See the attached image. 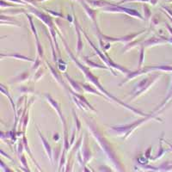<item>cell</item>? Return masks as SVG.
<instances>
[{
	"mask_svg": "<svg viewBox=\"0 0 172 172\" xmlns=\"http://www.w3.org/2000/svg\"><path fill=\"white\" fill-rule=\"evenodd\" d=\"M63 40V42H64V45H65V46H66V51H67V53H68V54H69L70 56H71V59L76 63L77 66L79 68L82 72H83V73L84 74V76H85V78H87V79L89 80V82H91V83L94 84V85L96 86V87H97L98 88V89H99L101 92H103L105 96L109 98V99L112 100V101H114L115 103H118V104H120V105H121V106L125 107L126 109H127L128 110H131V111H132V112H134L136 114V115H139V116H143V117H146V116H148L149 115H147V114H144L143 112H141L140 110H139V109H134V108H132V107L129 106L128 104H126V103H124V102H122V101H121L120 99H118V98H116V96H113L111 93H109L108 90H107L104 87H103L101 83H100L99 82V78H97L96 76H95L94 74H93L90 71H89V69L87 67V66H85L84 65H83V64L80 62L79 60L77 59L76 57L73 55V53H72V51L69 49V47H68V45H67V43H66V41L64 39H62Z\"/></svg>",
	"mask_w": 172,
	"mask_h": 172,
	"instance_id": "1",
	"label": "cell"
},
{
	"mask_svg": "<svg viewBox=\"0 0 172 172\" xmlns=\"http://www.w3.org/2000/svg\"><path fill=\"white\" fill-rule=\"evenodd\" d=\"M152 119H157L155 116H153V115H149L148 116H146L142 119L138 120L134 122L130 123V124H126V125H118V126H111V129L110 131L113 132H115L118 135H122V134H125V137L124 139H126V137H128L130 135V133H132V132L133 130H135L139 126H140L141 124H143L144 122H146Z\"/></svg>",
	"mask_w": 172,
	"mask_h": 172,
	"instance_id": "2",
	"label": "cell"
},
{
	"mask_svg": "<svg viewBox=\"0 0 172 172\" xmlns=\"http://www.w3.org/2000/svg\"><path fill=\"white\" fill-rule=\"evenodd\" d=\"M159 77V75H153L152 74V75H151L148 78H146L141 80L139 83H137L135 88L131 92V95H132V99L135 98L138 96H139L140 94H142L145 91H146L153 84V83L155 82L156 80L158 79Z\"/></svg>",
	"mask_w": 172,
	"mask_h": 172,
	"instance_id": "3",
	"label": "cell"
},
{
	"mask_svg": "<svg viewBox=\"0 0 172 172\" xmlns=\"http://www.w3.org/2000/svg\"><path fill=\"white\" fill-rule=\"evenodd\" d=\"M45 97H46V99L47 102H49L50 104L53 106V108L55 110H56V112L58 113V116L60 117V121H61V122L63 124L64 126V132H65V147H66V150H67L69 148V144H68V131H67V126H66V118H65V116H63V114H62V111H61V109H60V106L59 103L55 101V100L53 99L52 96H50L49 94H45L44 95Z\"/></svg>",
	"mask_w": 172,
	"mask_h": 172,
	"instance_id": "4",
	"label": "cell"
},
{
	"mask_svg": "<svg viewBox=\"0 0 172 172\" xmlns=\"http://www.w3.org/2000/svg\"><path fill=\"white\" fill-rule=\"evenodd\" d=\"M140 33H142V32H140ZM132 34V35H127V36L125 37H121V38H114V37H108L106 35H102L101 34V36H100V41H102V40H106L108 42H114V41H121V42H127V41H130L131 40H132L134 37H136L139 34Z\"/></svg>",
	"mask_w": 172,
	"mask_h": 172,
	"instance_id": "5",
	"label": "cell"
},
{
	"mask_svg": "<svg viewBox=\"0 0 172 172\" xmlns=\"http://www.w3.org/2000/svg\"><path fill=\"white\" fill-rule=\"evenodd\" d=\"M1 58L3 59V57H8V58H14V59H17V60H24V61H30V62H35V60L33 59H30L29 57L25 56V55H23V54H20V53H10V54H4V53H1Z\"/></svg>",
	"mask_w": 172,
	"mask_h": 172,
	"instance_id": "6",
	"label": "cell"
},
{
	"mask_svg": "<svg viewBox=\"0 0 172 172\" xmlns=\"http://www.w3.org/2000/svg\"><path fill=\"white\" fill-rule=\"evenodd\" d=\"M30 26H31V30L33 31L34 35H35V40H36V45H37V51H38V54H39V56L42 57L43 56V47L41 46V44L40 42V40H39V38H38V35H37V31L36 29L35 28L33 24V22H32V19L30 18Z\"/></svg>",
	"mask_w": 172,
	"mask_h": 172,
	"instance_id": "7",
	"label": "cell"
},
{
	"mask_svg": "<svg viewBox=\"0 0 172 172\" xmlns=\"http://www.w3.org/2000/svg\"><path fill=\"white\" fill-rule=\"evenodd\" d=\"M37 131H38V133H39V136H40V139H41V142H42L43 146L45 147V150H46V153H47V156L49 157L50 160L52 161V149H51V146L48 144V142L46 141V138L42 135V133L40 132V131L39 130V128L37 127Z\"/></svg>",
	"mask_w": 172,
	"mask_h": 172,
	"instance_id": "8",
	"label": "cell"
},
{
	"mask_svg": "<svg viewBox=\"0 0 172 172\" xmlns=\"http://www.w3.org/2000/svg\"><path fill=\"white\" fill-rule=\"evenodd\" d=\"M66 78H67V80L69 81L70 84H71V86L73 87V89L75 90V91H77V92L78 93H82L83 92V89H82V86H80L81 84L80 83H78V82H76V81H74V80L71 78L70 76H68V74H66Z\"/></svg>",
	"mask_w": 172,
	"mask_h": 172,
	"instance_id": "9",
	"label": "cell"
},
{
	"mask_svg": "<svg viewBox=\"0 0 172 172\" xmlns=\"http://www.w3.org/2000/svg\"><path fill=\"white\" fill-rule=\"evenodd\" d=\"M76 31L78 34V46H77V50H78V53H79L81 52V50L83 48V41L81 39V35L79 32V27L76 23Z\"/></svg>",
	"mask_w": 172,
	"mask_h": 172,
	"instance_id": "10",
	"label": "cell"
},
{
	"mask_svg": "<svg viewBox=\"0 0 172 172\" xmlns=\"http://www.w3.org/2000/svg\"><path fill=\"white\" fill-rule=\"evenodd\" d=\"M81 84V86H82V88H83L84 90H85L86 92L88 93H93V94H95V95H98V96H103V95H102V94H100L99 91H97L96 89H94V88H92L91 86L88 85V84H86V83H80Z\"/></svg>",
	"mask_w": 172,
	"mask_h": 172,
	"instance_id": "11",
	"label": "cell"
},
{
	"mask_svg": "<svg viewBox=\"0 0 172 172\" xmlns=\"http://www.w3.org/2000/svg\"><path fill=\"white\" fill-rule=\"evenodd\" d=\"M71 92H72V94H73V96H75V97H78V98H79L80 102H82V103H83V104H85L86 106L88 107L89 109H91L92 111H96V109H94V108H93V107L91 106V105H90V103H88V101L86 100L85 97H83V96H81V95H78V94H75V93L73 92V91H71Z\"/></svg>",
	"mask_w": 172,
	"mask_h": 172,
	"instance_id": "12",
	"label": "cell"
},
{
	"mask_svg": "<svg viewBox=\"0 0 172 172\" xmlns=\"http://www.w3.org/2000/svg\"><path fill=\"white\" fill-rule=\"evenodd\" d=\"M84 61H85L86 64H88L89 66H92L93 68H100V69H107V70H110L109 66H101V65H98V64L95 63L93 62L91 60H89L87 58H84Z\"/></svg>",
	"mask_w": 172,
	"mask_h": 172,
	"instance_id": "13",
	"label": "cell"
},
{
	"mask_svg": "<svg viewBox=\"0 0 172 172\" xmlns=\"http://www.w3.org/2000/svg\"><path fill=\"white\" fill-rule=\"evenodd\" d=\"M1 91H2V93H3V95H5L6 96H8V98L10 99V103H11V105H12V107H13L14 113H15V115H16V108H15L16 106H15V103H14L12 98L10 97V94H9V91H8V90H7V89L4 88V85H3V84H1ZM16 116H17V115H16ZM17 121H16V122H17Z\"/></svg>",
	"mask_w": 172,
	"mask_h": 172,
	"instance_id": "14",
	"label": "cell"
},
{
	"mask_svg": "<svg viewBox=\"0 0 172 172\" xmlns=\"http://www.w3.org/2000/svg\"><path fill=\"white\" fill-rule=\"evenodd\" d=\"M58 66H59V68H60V71H62V72H65L66 69V64L64 62L63 60H60L59 61V64H58Z\"/></svg>",
	"mask_w": 172,
	"mask_h": 172,
	"instance_id": "15",
	"label": "cell"
},
{
	"mask_svg": "<svg viewBox=\"0 0 172 172\" xmlns=\"http://www.w3.org/2000/svg\"><path fill=\"white\" fill-rule=\"evenodd\" d=\"M73 116H74V118H75V120H76V123H77V129H78V131L79 132L80 131V127H81V123H80V121H78V117L76 116V115H75V113H74V110H73Z\"/></svg>",
	"mask_w": 172,
	"mask_h": 172,
	"instance_id": "16",
	"label": "cell"
},
{
	"mask_svg": "<svg viewBox=\"0 0 172 172\" xmlns=\"http://www.w3.org/2000/svg\"><path fill=\"white\" fill-rule=\"evenodd\" d=\"M143 60H144V46L141 47V53H140V60H139V66H142Z\"/></svg>",
	"mask_w": 172,
	"mask_h": 172,
	"instance_id": "17",
	"label": "cell"
},
{
	"mask_svg": "<svg viewBox=\"0 0 172 172\" xmlns=\"http://www.w3.org/2000/svg\"><path fill=\"white\" fill-rule=\"evenodd\" d=\"M40 60H39V58H37V59H35V65H34V66L32 67V69L33 70L37 69V68L40 66Z\"/></svg>",
	"mask_w": 172,
	"mask_h": 172,
	"instance_id": "18",
	"label": "cell"
}]
</instances>
